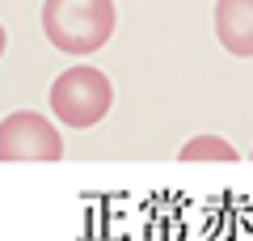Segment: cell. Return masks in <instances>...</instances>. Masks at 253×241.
<instances>
[{"mask_svg": "<svg viewBox=\"0 0 253 241\" xmlns=\"http://www.w3.org/2000/svg\"><path fill=\"white\" fill-rule=\"evenodd\" d=\"M181 161H236V148L219 135H194L181 148Z\"/></svg>", "mask_w": 253, "mask_h": 241, "instance_id": "obj_5", "label": "cell"}, {"mask_svg": "<svg viewBox=\"0 0 253 241\" xmlns=\"http://www.w3.org/2000/svg\"><path fill=\"white\" fill-rule=\"evenodd\" d=\"M110 106H114V89H110L106 72H97V68H84V63L68 68L51 85V115L63 127H76V131L93 127L110 115Z\"/></svg>", "mask_w": 253, "mask_h": 241, "instance_id": "obj_2", "label": "cell"}, {"mask_svg": "<svg viewBox=\"0 0 253 241\" xmlns=\"http://www.w3.org/2000/svg\"><path fill=\"white\" fill-rule=\"evenodd\" d=\"M63 135L38 110H13L0 119V161H59Z\"/></svg>", "mask_w": 253, "mask_h": 241, "instance_id": "obj_3", "label": "cell"}, {"mask_svg": "<svg viewBox=\"0 0 253 241\" xmlns=\"http://www.w3.org/2000/svg\"><path fill=\"white\" fill-rule=\"evenodd\" d=\"M215 34L228 55H253V0H215Z\"/></svg>", "mask_w": 253, "mask_h": 241, "instance_id": "obj_4", "label": "cell"}, {"mask_svg": "<svg viewBox=\"0 0 253 241\" xmlns=\"http://www.w3.org/2000/svg\"><path fill=\"white\" fill-rule=\"evenodd\" d=\"M118 26L114 0H42V34L63 55H93Z\"/></svg>", "mask_w": 253, "mask_h": 241, "instance_id": "obj_1", "label": "cell"}, {"mask_svg": "<svg viewBox=\"0 0 253 241\" xmlns=\"http://www.w3.org/2000/svg\"><path fill=\"white\" fill-rule=\"evenodd\" d=\"M4 47H9V34H4V26H0V55H4Z\"/></svg>", "mask_w": 253, "mask_h": 241, "instance_id": "obj_6", "label": "cell"}]
</instances>
